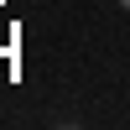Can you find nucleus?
Segmentation results:
<instances>
[{
	"mask_svg": "<svg viewBox=\"0 0 130 130\" xmlns=\"http://www.w3.org/2000/svg\"><path fill=\"white\" fill-rule=\"evenodd\" d=\"M120 5H125V10H130V0H120Z\"/></svg>",
	"mask_w": 130,
	"mask_h": 130,
	"instance_id": "obj_1",
	"label": "nucleus"
}]
</instances>
